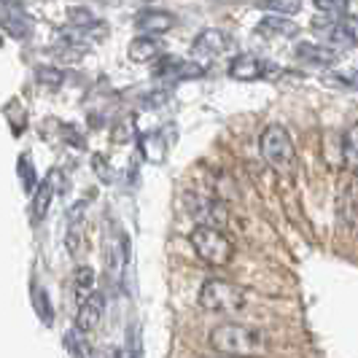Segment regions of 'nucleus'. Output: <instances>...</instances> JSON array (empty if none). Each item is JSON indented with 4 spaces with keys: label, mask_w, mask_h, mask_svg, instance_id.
<instances>
[{
    "label": "nucleus",
    "mask_w": 358,
    "mask_h": 358,
    "mask_svg": "<svg viewBox=\"0 0 358 358\" xmlns=\"http://www.w3.org/2000/svg\"><path fill=\"white\" fill-rule=\"evenodd\" d=\"M342 159L345 170L358 178V124H350L342 135Z\"/></svg>",
    "instance_id": "15"
},
{
    "label": "nucleus",
    "mask_w": 358,
    "mask_h": 358,
    "mask_svg": "<svg viewBox=\"0 0 358 358\" xmlns=\"http://www.w3.org/2000/svg\"><path fill=\"white\" fill-rule=\"evenodd\" d=\"M19 173H22L24 192H33V189H36V173H33V164H30V157H27V154L19 159Z\"/></svg>",
    "instance_id": "23"
},
{
    "label": "nucleus",
    "mask_w": 358,
    "mask_h": 358,
    "mask_svg": "<svg viewBox=\"0 0 358 358\" xmlns=\"http://www.w3.org/2000/svg\"><path fill=\"white\" fill-rule=\"evenodd\" d=\"M36 81L41 87L59 90L65 84V73L59 71V68H52V65H41V68H36Z\"/></svg>",
    "instance_id": "18"
},
{
    "label": "nucleus",
    "mask_w": 358,
    "mask_h": 358,
    "mask_svg": "<svg viewBox=\"0 0 358 358\" xmlns=\"http://www.w3.org/2000/svg\"><path fill=\"white\" fill-rule=\"evenodd\" d=\"M315 33L337 49H353L358 46V17L353 14H340V17H329L323 14L315 19Z\"/></svg>",
    "instance_id": "5"
},
{
    "label": "nucleus",
    "mask_w": 358,
    "mask_h": 358,
    "mask_svg": "<svg viewBox=\"0 0 358 358\" xmlns=\"http://www.w3.org/2000/svg\"><path fill=\"white\" fill-rule=\"evenodd\" d=\"M154 76L164 78V81H192V78H202L205 76V65H199L197 59H183V57L164 54V57L157 59Z\"/></svg>",
    "instance_id": "6"
},
{
    "label": "nucleus",
    "mask_w": 358,
    "mask_h": 358,
    "mask_svg": "<svg viewBox=\"0 0 358 358\" xmlns=\"http://www.w3.org/2000/svg\"><path fill=\"white\" fill-rule=\"evenodd\" d=\"M259 154H262V159L267 162L272 170L288 173L294 159H296V151H294V141H291L286 127L283 124L264 127V132L259 138Z\"/></svg>",
    "instance_id": "3"
},
{
    "label": "nucleus",
    "mask_w": 358,
    "mask_h": 358,
    "mask_svg": "<svg viewBox=\"0 0 358 358\" xmlns=\"http://www.w3.org/2000/svg\"><path fill=\"white\" fill-rule=\"evenodd\" d=\"M135 27L141 30V36H164L176 27V17L162 8H143L135 17Z\"/></svg>",
    "instance_id": "11"
},
{
    "label": "nucleus",
    "mask_w": 358,
    "mask_h": 358,
    "mask_svg": "<svg viewBox=\"0 0 358 358\" xmlns=\"http://www.w3.org/2000/svg\"><path fill=\"white\" fill-rule=\"evenodd\" d=\"M259 8H264L269 14H280V17H291L302 8V0H259Z\"/></svg>",
    "instance_id": "17"
},
{
    "label": "nucleus",
    "mask_w": 358,
    "mask_h": 358,
    "mask_svg": "<svg viewBox=\"0 0 358 358\" xmlns=\"http://www.w3.org/2000/svg\"><path fill=\"white\" fill-rule=\"evenodd\" d=\"M199 307L208 313H221V315H234L245 307V291L227 280H205L199 288Z\"/></svg>",
    "instance_id": "4"
},
{
    "label": "nucleus",
    "mask_w": 358,
    "mask_h": 358,
    "mask_svg": "<svg viewBox=\"0 0 358 358\" xmlns=\"http://www.w3.org/2000/svg\"><path fill=\"white\" fill-rule=\"evenodd\" d=\"M6 119L11 122L14 135H22V132H24V127H27V110H24V106H22L19 100H11V103L6 106Z\"/></svg>",
    "instance_id": "20"
},
{
    "label": "nucleus",
    "mask_w": 358,
    "mask_h": 358,
    "mask_svg": "<svg viewBox=\"0 0 358 358\" xmlns=\"http://www.w3.org/2000/svg\"><path fill=\"white\" fill-rule=\"evenodd\" d=\"M232 49V38L227 36L224 30H202L197 38H194V43H192V54L197 57V59H213V57H221L224 52H229Z\"/></svg>",
    "instance_id": "8"
},
{
    "label": "nucleus",
    "mask_w": 358,
    "mask_h": 358,
    "mask_svg": "<svg viewBox=\"0 0 358 358\" xmlns=\"http://www.w3.org/2000/svg\"><path fill=\"white\" fill-rule=\"evenodd\" d=\"M106 315V294L92 291L84 302H78V315H76V329L81 331H94Z\"/></svg>",
    "instance_id": "9"
},
{
    "label": "nucleus",
    "mask_w": 358,
    "mask_h": 358,
    "mask_svg": "<svg viewBox=\"0 0 358 358\" xmlns=\"http://www.w3.org/2000/svg\"><path fill=\"white\" fill-rule=\"evenodd\" d=\"M84 334H87V331H81V329H73V331H68V337H65V348L71 350L73 358H94L90 340H87Z\"/></svg>",
    "instance_id": "16"
},
{
    "label": "nucleus",
    "mask_w": 358,
    "mask_h": 358,
    "mask_svg": "<svg viewBox=\"0 0 358 358\" xmlns=\"http://www.w3.org/2000/svg\"><path fill=\"white\" fill-rule=\"evenodd\" d=\"M192 248L208 267H227L234 256L232 240L221 232V227L210 224H199L197 229H192Z\"/></svg>",
    "instance_id": "2"
},
{
    "label": "nucleus",
    "mask_w": 358,
    "mask_h": 358,
    "mask_svg": "<svg viewBox=\"0 0 358 358\" xmlns=\"http://www.w3.org/2000/svg\"><path fill=\"white\" fill-rule=\"evenodd\" d=\"M269 73V62L256 54H237L229 62V78L234 81H259Z\"/></svg>",
    "instance_id": "10"
},
{
    "label": "nucleus",
    "mask_w": 358,
    "mask_h": 358,
    "mask_svg": "<svg viewBox=\"0 0 358 358\" xmlns=\"http://www.w3.org/2000/svg\"><path fill=\"white\" fill-rule=\"evenodd\" d=\"M256 33L262 38H294L299 36V24L280 14H267L256 24Z\"/></svg>",
    "instance_id": "13"
},
{
    "label": "nucleus",
    "mask_w": 358,
    "mask_h": 358,
    "mask_svg": "<svg viewBox=\"0 0 358 358\" xmlns=\"http://www.w3.org/2000/svg\"><path fill=\"white\" fill-rule=\"evenodd\" d=\"M337 78H340V84H345V87H356L358 90V73H340Z\"/></svg>",
    "instance_id": "24"
},
{
    "label": "nucleus",
    "mask_w": 358,
    "mask_h": 358,
    "mask_svg": "<svg viewBox=\"0 0 358 358\" xmlns=\"http://www.w3.org/2000/svg\"><path fill=\"white\" fill-rule=\"evenodd\" d=\"M127 54H129L132 62L143 65V62H154V59L164 57V46H162V41L157 36H138L129 43Z\"/></svg>",
    "instance_id": "12"
},
{
    "label": "nucleus",
    "mask_w": 358,
    "mask_h": 358,
    "mask_svg": "<svg viewBox=\"0 0 358 358\" xmlns=\"http://www.w3.org/2000/svg\"><path fill=\"white\" fill-rule=\"evenodd\" d=\"M224 358H232V356H224Z\"/></svg>",
    "instance_id": "25"
},
{
    "label": "nucleus",
    "mask_w": 358,
    "mask_h": 358,
    "mask_svg": "<svg viewBox=\"0 0 358 358\" xmlns=\"http://www.w3.org/2000/svg\"><path fill=\"white\" fill-rule=\"evenodd\" d=\"M52 194H54V189H52V178H49V180H43V183H41V189H38L36 202H33V221H41L43 215L49 213Z\"/></svg>",
    "instance_id": "19"
},
{
    "label": "nucleus",
    "mask_w": 358,
    "mask_h": 358,
    "mask_svg": "<svg viewBox=\"0 0 358 358\" xmlns=\"http://www.w3.org/2000/svg\"><path fill=\"white\" fill-rule=\"evenodd\" d=\"M296 57L302 62H310L315 68H331L337 62V52L329 46H318V43H299L296 46Z\"/></svg>",
    "instance_id": "14"
},
{
    "label": "nucleus",
    "mask_w": 358,
    "mask_h": 358,
    "mask_svg": "<svg viewBox=\"0 0 358 358\" xmlns=\"http://www.w3.org/2000/svg\"><path fill=\"white\" fill-rule=\"evenodd\" d=\"M210 348L221 356L232 358H262L267 353V337L245 323L227 321L210 331Z\"/></svg>",
    "instance_id": "1"
},
{
    "label": "nucleus",
    "mask_w": 358,
    "mask_h": 358,
    "mask_svg": "<svg viewBox=\"0 0 358 358\" xmlns=\"http://www.w3.org/2000/svg\"><path fill=\"white\" fill-rule=\"evenodd\" d=\"M3 30L6 36L17 38V41H27L33 33V19L27 17L19 0H3Z\"/></svg>",
    "instance_id": "7"
},
{
    "label": "nucleus",
    "mask_w": 358,
    "mask_h": 358,
    "mask_svg": "<svg viewBox=\"0 0 358 358\" xmlns=\"http://www.w3.org/2000/svg\"><path fill=\"white\" fill-rule=\"evenodd\" d=\"M315 8L321 14H329V17H340V14H348V6L350 0H313Z\"/></svg>",
    "instance_id": "22"
},
{
    "label": "nucleus",
    "mask_w": 358,
    "mask_h": 358,
    "mask_svg": "<svg viewBox=\"0 0 358 358\" xmlns=\"http://www.w3.org/2000/svg\"><path fill=\"white\" fill-rule=\"evenodd\" d=\"M94 291V272L90 267H78L76 269V294H78V302H84Z\"/></svg>",
    "instance_id": "21"
}]
</instances>
